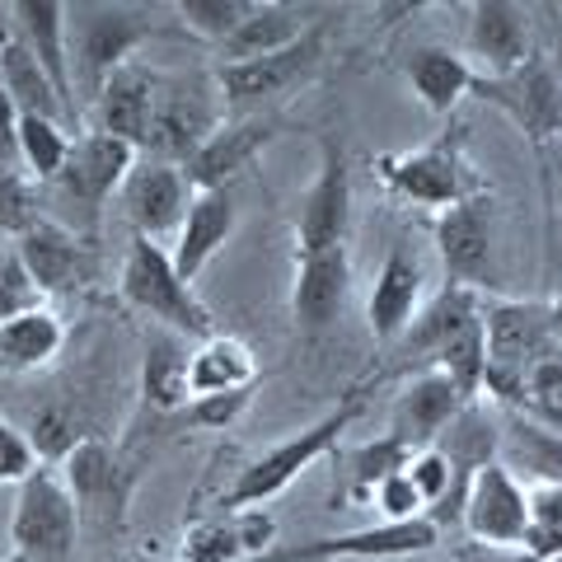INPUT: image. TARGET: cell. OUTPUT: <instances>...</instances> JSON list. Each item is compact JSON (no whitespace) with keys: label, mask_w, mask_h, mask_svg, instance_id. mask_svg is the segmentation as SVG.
<instances>
[{"label":"cell","mask_w":562,"mask_h":562,"mask_svg":"<svg viewBox=\"0 0 562 562\" xmlns=\"http://www.w3.org/2000/svg\"><path fill=\"white\" fill-rule=\"evenodd\" d=\"M188 361H192V347L179 333L155 328L146 338V351H140V394H146L150 408L179 413L192 403L188 398Z\"/></svg>","instance_id":"obj_32"},{"label":"cell","mask_w":562,"mask_h":562,"mask_svg":"<svg viewBox=\"0 0 562 562\" xmlns=\"http://www.w3.org/2000/svg\"><path fill=\"white\" fill-rule=\"evenodd\" d=\"M473 99L502 109L520 127V136L539 150L553 136H562V76L539 57H530L512 76H479L473 80Z\"/></svg>","instance_id":"obj_11"},{"label":"cell","mask_w":562,"mask_h":562,"mask_svg":"<svg viewBox=\"0 0 562 562\" xmlns=\"http://www.w3.org/2000/svg\"><path fill=\"white\" fill-rule=\"evenodd\" d=\"M549 328H553V342H562V291L549 301Z\"/></svg>","instance_id":"obj_48"},{"label":"cell","mask_w":562,"mask_h":562,"mask_svg":"<svg viewBox=\"0 0 562 562\" xmlns=\"http://www.w3.org/2000/svg\"><path fill=\"white\" fill-rule=\"evenodd\" d=\"M473 80H479L473 61L450 47H417L408 61V85L431 117H450L454 103L473 94Z\"/></svg>","instance_id":"obj_31"},{"label":"cell","mask_w":562,"mask_h":562,"mask_svg":"<svg viewBox=\"0 0 562 562\" xmlns=\"http://www.w3.org/2000/svg\"><path fill=\"white\" fill-rule=\"evenodd\" d=\"M375 179L384 183V192L398 202L413 206H460L469 198H483L487 183L473 173V165L464 160V136H441L422 150H398V155H380L375 160Z\"/></svg>","instance_id":"obj_6"},{"label":"cell","mask_w":562,"mask_h":562,"mask_svg":"<svg viewBox=\"0 0 562 562\" xmlns=\"http://www.w3.org/2000/svg\"><path fill=\"white\" fill-rule=\"evenodd\" d=\"M192 206V183L183 165H169V160H140L132 169V179L122 183V211H127L132 231L140 239H155L165 244L179 235V225Z\"/></svg>","instance_id":"obj_17"},{"label":"cell","mask_w":562,"mask_h":562,"mask_svg":"<svg viewBox=\"0 0 562 562\" xmlns=\"http://www.w3.org/2000/svg\"><path fill=\"white\" fill-rule=\"evenodd\" d=\"M117 291L132 310H140L146 319H155L160 328L179 333V338H198L206 342L216 333V319L211 310L198 301V291L188 286L173 268V254L155 239H140L132 235L127 254H122V268H117Z\"/></svg>","instance_id":"obj_3"},{"label":"cell","mask_w":562,"mask_h":562,"mask_svg":"<svg viewBox=\"0 0 562 562\" xmlns=\"http://www.w3.org/2000/svg\"><path fill=\"white\" fill-rule=\"evenodd\" d=\"M324 160L319 173L301 202V221H295V254H324L347 244V225H351V169L347 155L333 136H324Z\"/></svg>","instance_id":"obj_16"},{"label":"cell","mask_w":562,"mask_h":562,"mask_svg":"<svg viewBox=\"0 0 562 562\" xmlns=\"http://www.w3.org/2000/svg\"><path fill=\"white\" fill-rule=\"evenodd\" d=\"M43 464H38V450H33V436L24 427H14L10 417H0V483L20 487Z\"/></svg>","instance_id":"obj_43"},{"label":"cell","mask_w":562,"mask_h":562,"mask_svg":"<svg viewBox=\"0 0 562 562\" xmlns=\"http://www.w3.org/2000/svg\"><path fill=\"white\" fill-rule=\"evenodd\" d=\"M460 525L479 549H492V553L520 549L525 553V539H530V492H525V483L502 460H492L469 479Z\"/></svg>","instance_id":"obj_10"},{"label":"cell","mask_w":562,"mask_h":562,"mask_svg":"<svg viewBox=\"0 0 562 562\" xmlns=\"http://www.w3.org/2000/svg\"><path fill=\"white\" fill-rule=\"evenodd\" d=\"M14 254H20V262L33 277V286H38L43 295H70V291H80V286L94 281L90 244L70 231V225L52 221V216H43L29 235L14 239Z\"/></svg>","instance_id":"obj_19"},{"label":"cell","mask_w":562,"mask_h":562,"mask_svg":"<svg viewBox=\"0 0 562 562\" xmlns=\"http://www.w3.org/2000/svg\"><path fill=\"white\" fill-rule=\"evenodd\" d=\"M43 221L38 211V183L20 165H0V235L20 239Z\"/></svg>","instance_id":"obj_40"},{"label":"cell","mask_w":562,"mask_h":562,"mask_svg":"<svg viewBox=\"0 0 562 562\" xmlns=\"http://www.w3.org/2000/svg\"><path fill=\"white\" fill-rule=\"evenodd\" d=\"M422 291H427V272L408 249H390L375 272L371 301H366V324H371L375 342H403L422 314Z\"/></svg>","instance_id":"obj_25"},{"label":"cell","mask_w":562,"mask_h":562,"mask_svg":"<svg viewBox=\"0 0 562 562\" xmlns=\"http://www.w3.org/2000/svg\"><path fill=\"white\" fill-rule=\"evenodd\" d=\"M0 85H5V94L14 99L20 117H52V122H66L70 127V113H66L61 94L52 90V80L38 66V57L14 38V29L0 38Z\"/></svg>","instance_id":"obj_33"},{"label":"cell","mask_w":562,"mask_h":562,"mask_svg":"<svg viewBox=\"0 0 562 562\" xmlns=\"http://www.w3.org/2000/svg\"><path fill=\"white\" fill-rule=\"evenodd\" d=\"M281 136L277 113H239L225 117L216 132L202 140V150L183 165L192 192H225L244 169H254V160Z\"/></svg>","instance_id":"obj_13"},{"label":"cell","mask_w":562,"mask_h":562,"mask_svg":"<svg viewBox=\"0 0 562 562\" xmlns=\"http://www.w3.org/2000/svg\"><path fill=\"white\" fill-rule=\"evenodd\" d=\"M5 562H24V558H20V553H10V558H5Z\"/></svg>","instance_id":"obj_49"},{"label":"cell","mask_w":562,"mask_h":562,"mask_svg":"<svg viewBox=\"0 0 562 562\" xmlns=\"http://www.w3.org/2000/svg\"><path fill=\"white\" fill-rule=\"evenodd\" d=\"M520 417L539 422L543 431L562 436V357L539 361L530 371V384H525V403H520Z\"/></svg>","instance_id":"obj_41"},{"label":"cell","mask_w":562,"mask_h":562,"mask_svg":"<svg viewBox=\"0 0 562 562\" xmlns=\"http://www.w3.org/2000/svg\"><path fill=\"white\" fill-rule=\"evenodd\" d=\"M525 492H530L525 562H562V487L558 483H525Z\"/></svg>","instance_id":"obj_38"},{"label":"cell","mask_w":562,"mask_h":562,"mask_svg":"<svg viewBox=\"0 0 562 562\" xmlns=\"http://www.w3.org/2000/svg\"><path fill=\"white\" fill-rule=\"evenodd\" d=\"M351 291V254L347 244L324 254H295L291 277V319L301 333H324L342 314Z\"/></svg>","instance_id":"obj_22"},{"label":"cell","mask_w":562,"mask_h":562,"mask_svg":"<svg viewBox=\"0 0 562 562\" xmlns=\"http://www.w3.org/2000/svg\"><path fill=\"white\" fill-rule=\"evenodd\" d=\"M464 403H473V398H464V390L446 371H417L394 394L390 427H384V436H394V441L408 446L413 454L417 450H431L446 436L450 422L460 417Z\"/></svg>","instance_id":"obj_18"},{"label":"cell","mask_w":562,"mask_h":562,"mask_svg":"<svg viewBox=\"0 0 562 562\" xmlns=\"http://www.w3.org/2000/svg\"><path fill=\"white\" fill-rule=\"evenodd\" d=\"M235 221H239V211H235L231 192H192V206H188L179 235H173V249H169L173 268H179L188 286L202 277L206 262L225 249V239L235 235Z\"/></svg>","instance_id":"obj_27"},{"label":"cell","mask_w":562,"mask_h":562,"mask_svg":"<svg viewBox=\"0 0 562 562\" xmlns=\"http://www.w3.org/2000/svg\"><path fill=\"white\" fill-rule=\"evenodd\" d=\"M272 549L277 516L268 506H244V512H216L211 520H198L173 562H262Z\"/></svg>","instance_id":"obj_20"},{"label":"cell","mask_w":562,"mask_h":562,"mask_svg":"<svg viewBox=\"0 0 562 562\" xmlns=\"http://www.w3.org/2000/svg\"><path fill=\"white\" fill-rule=\"evenodd\" d=\"M371 502H375L380 520H417V516H427V502H422V492L413 487L408 469H398L394 479H384Z\"/></svg>","instance_id":"obj_45"},{"label":"cell","mask_w":562,"mask_h":562,"mask_svg":"<svg viewBox=\"0 0 562 562\" xmlns=\"http://www.w3.org/2000/svg\"><path fill=\"white\" fill-rule=\"evenodd\" d=\"M80 506L70 497L61 469H38L20 483L10 516V543L24 562H70L80 539Z\"/></svg>","instance_id":"obj_7"},{"label":"cell","mask_w":562,"mask_h":562,"mask_svg":"<svg viewBox=\"0 0 562 562\" xmlns=\"http://www.w3.org/2000/svg\"><path fill=\"white\" fill-rule=\"evenodd\" d=\"M258 384L254 347L235 333H211L192 347L188 361V398H216V394H249Z\"/></svg>","instance_id":"obj_28"},{"label":"cell","mask_w":562,"mask_h":562,"mask_svg":"<svg viewBox=\"0 0 562 562\" xmlns=\"http://www.w3.org/2000/svg\"><path fill=\"white\" fill-rule=\"evenodd\" d=\"M314 24H319V20H310V10H305V5L258 0L249 20L235 29V38L216 47V52H221V66H231V61H254V57H272V52L291 47V43H301Z\"/></svg>","instance_id":"obj_30"},{"label":"cell","mask_w":562,"mask_h":562,"mask_svg":"<svg viewBox=\"0 0 562 562\" xmlns=\"http://www.w3.org/2000/svg\"><path fill=\"white\" fill-rule=\"evenodd\" d=\"M0 562H5V558H0Z\"/></svg>","instance_id":"obj_51"},{"label":"cell","mask_w":562,"mask_h":562,"mask_svg":"<svg viewBox=\"0 0 562 562\" xmlns=\"http://www.w3.org/2000/svg\"><path fill=\"white\" fill-rule=\"evenodd\" d=\"M254 403V390L249 394H216V398H192L188 403V422L192 427H231V422Z\"/></svg>","instance_id":"obj_46"},{"label":"cell","mask_w":562,"mask_h":562,"mask_svg":"<svg viewBox=\"0 0 562 562\" xmlns=\"http://www.w3.org/2000/svg\"><path fill=\"white\" fill-rule=\"evenodd\" d=\"M436 543H441V525H436L431 516H417V520H380V525H366V530L286 543V549H272L262 562H342V558L380 562V558L431 553Z\"/></svg>","instance_id":"obj_12"},{"label":"cell","mask_w":562,"mask_h":562,"mask_svg":"<svg viewBox=\"0 0 562 562\" xmlns=\"http://www.w3.org/2000/svg\"><path fill=\"white\" fill-rule=\"evenodd\" d=\"M483 338H487V371L479 398L520 413L530 371L539 361H549L558 347L549 328V305L516 301V295H483Z\"/></svg>","instance_id":"obj_2"},{"label":"cell","mask_w":562,"mask_h":562,"mask_svg":"<svg viewBox=\"0 0 562 562\" xmlns=\"http://www.w3.org/2000/svg\"><path fill=\"white\" fill-rule=\"evenodd\" d=\"M0 165H20V109L0 85Z\"/></svg>","instance_id":"obj_47"},{"label":"cell","mask_w":562,"mask_h":562,"mask_svg":"<svg viewBox=\"0 0 562 562\" xmlns=\"http://www.w3.org/2000/svg\"><path fill=\"white\" fill-rule=\"evenodd\" d=\"M502 464L520 483H558L562 487V436L543 431L530 417H512L502 427Z\"/></svg>","instance_id":"obj_35"},{"label":"cell","mask_w":562,"mask_h":562,"mask_svg":"<svg viewBox=\"0 0 562 562\" xmlns=\"http://www.w3.org/2000/svg\"><path fill=\"white\" fill-rule=\"evenodd\" d=\"M10 29L38 57L52 90L61 94L70 122H76L80 109H76V70H70V5H61V0H14Z\"/></svg>","instance_id":"obj_21"},{"label":"cell","mask_w":562,"mask_h":562,"mask_svg":"<svg viewBox=\"0 0 562 562\" xmlns=\"http://www.w3.org/2000/svg\"><path fill=\"white\" fill-rule=\"evenodd\" d=\"M403 347L422 357V371H446L464 390V398L483 394L487 371V338H483V291L446 281L431 295L413 328L403 333Z\"/></svg>","instance_id":"obj_1"},{"label":"cell","mask_w":562,"mask_h":562,"mask_svg":"<svg viewBox=\"0 0 562 562\" xmlns=\"http://www.w3.org/2000/svg\"><path fill=\"white\" fill-rule=\"evenodd\" d=\"M155 103H160V76L146 66H122L117 76L103 85L94 109V132H109L117 140H132L136 150L150 146V122H155Z\"/></svg>","instance_id":"obj_26"},{"label":"cell","mask_w":562,"mask_h":562,"mask_svg":"<svg viewBox=\"0 0 562 562\" xmlns=\"http://www.w3.org/2000/svg\"><path fill=\"white\" fill-rule=\"evenodd\" d=\"M155 38L150 10L136 5H70V70L85 99H99L122 66H132L136 47Z\"/></svg>","instance_id":"obj_5"},{"label":"cell","mask_w":562,"mask_h":562,"mask_svg":"<svg viewBox=\"0 0 562 562\" xmlns=\"http://www.w3.org/2000/svg\"><path fill=\"white\" fill-rule=\"evenodd\" d=\"M33 305H43V291L33 286V277L20 262V254H0V324L33 310Z\"/></svg>","instance_id":"obj_44"},{"label":"cell","mask_w":562,"mask_h":562,"mask_svg":"<svg viewBox=\"0 0 562 562\" xmlns=\"http://www.w3.org/2000/svg\"><path fill=\"white\" fill-rule=\"evenodd\" d=\"M436 450L454 464V479H460V497L469 492V479L479 473L483 464L502 460V427L492 422V413L483 408V398H473L460 408V417L446 427V436L436 441Z\"/></svg>","instance_id":"obj_34"},{"label":"cell","mask_w":562,"mask_h":562,"mask_svg":"<svg viewBox=\"0 0 562 562\" xmlns=\"http://www.w3.org/2000/svg\"><path fill=\"white\" fill-rule=\"evenodd\" d=\"M469 57L479 76H512L530 61V14L512 0L469 5Z\"/></svg>","instance_id":"obj_24"},{"label":"cell","mask_w":562,"mask_h":562,"mask_svg":"<svg viewBox=\"0 0 562 562\" xmlns=\"http://www.w3.org/2000/svg\"><path fill=\"white\" fill-rule=\"evenodd\" d=\"M324 57V24H314L301 43L272 52V57H254V61H231L216 66V85L221 109H231V117L239 113H272L277 99H286L295 85H301Z\"/></svg>","instance_id":"obj_8"},{"label":"cell","mask_w":562,"mask_h":562,"mask_svg":"<svg viewBox=\"0 0 562 562\" xmlns=\"http://www.w3.org/2000/svg\"><path fill=\"white\" fill-rule=\"evenodd\" d=\"M441 562H460V558H441Z\"/></svg>","instance_id":"obj_50"},{"label":"cell","mask_w":562,"mask_h":562,"mask_svg":"<svg viewBox=\"0 0 562 562\" xmlns=\"http://www.w3.org/2000/svg\"><path fill=\"white\" fill-rule=\"evenodd\" d=\"M408 460H413V450L398 446L394 436H375V441L357 446L342 464V487L333 492V512H338V502L342 506H366L380 492L384 479H394L398 469H408Z\"/></svg>","instance_id":"obj_36"},{"label":"cell","mask_w":562,"mask_h":562,"mask_svg":"<svg viewBox=\"0 0 562 562\" xmlns=\"http://www.w3.org/2000/svg\"><path fill=\"white\" fill-rule=\"evenodd\" d=\"M70 146H76V136H70L66 122L20 117V165L33 183H43V188L57 183V173L70 160Z\"/></svg>","instance_id":"obj_37"},{"label":"cell","mask_w":562,"mask_h":562,"mask_svg":"<svg viewBox=\"0 0 562 562\" xmlns=\"http://www.w3.org/2000/svg\"><path fill=\"white\" fill-rule=\"evenodd\" d=\"M61 479L76 497L80 516L94 520L99 530H122V516H127V497H132V473L117 464V454L109 450V441L99 436H85V441L57 464Z\"/></svg>","instance_id":"obj_15"},{"label":"cell","mask_w":562,"mask_h":562,"mask_svg":"<svg viewBox=\"0 0 562 562\" xmlns=\"http://www.w3.org/2000/svg\"><path fill=\"white\" fill-rule=\"evenodd\" d=\"M140 165V150L132 140H117L109 132H85L76 136V146H70V160L66 169L57 173V202L80 211L85 225L99 221V211L109 206L113 192H122V183L132 179V169Z\"/></svg>","instance_id":"obj_9"},{"label":"cell","mask_w":562,"mask_h":562,"mask_svg":"<svg viewBox=\"0 0 562 562\" xmlns=\"http://www.w3.org/2000/svg\"><path fill=\"white\" fill-rule=\"evenodd\" d=\"M216 127H221V117L211 113V103H206V94L198 90V85L160 80V103H155L150 146L146 150H155V160L188 165Z\"/></svg>","instance_id":"obj_23"},{"label":"cell","mask_w":562,"mask_h":562,"mask_svg":"<svg viewBox=\"0 0 562 562\" xmlns=\"http://www.w3.org/2000/svg\"><path fill=\"white\" fill-rule=\"evenodd\" d=\"M361 394H347L338 408L333 413H324L314 427H305V431H295V436H286V441H277L268 454H258L254 464H244L239 469V479L221 492V512H244V506H268L277 492H286L301 473L310 469V464H319L324 454H333L338 450V441L351 431V422L361 417Z\"/></svg>","instance_id":"obj_4"},{"label":"cell","mask_w":562,"mask_h":562,"mask_svg":"<svg viewBox=\"0 0 562 562\" xmlns=\"http://www.w3.org/2000/svg\"><path fill=\"white\" fill-rule=\"evenodd\" d=\"M520 562H525V558H520Z\"/></svg>","instance_id":"obj_52"},{"label":"cell","mask_w":562,"mask_h":562,"mask_svg":"<svg viewBox=\"0 0 562 562\" xmlns=\"http://www.w3.org/2000/svg\"><path fill=\"white\" fill-rule=\"evenodd\" d=\"M254 5L258 0H179L173 14H179V24L188 33H198V38L211 47H221V43L235 38V29L249 20Z\"/></svg>","instance_id":"obj_39"},{"label":"cell","mask_w":562,"mask_h":562,"mask_svg":"<svg viewBox=\"0 0 562 562\" xmlns=\"http://www.w3.org/2000/svg\"><path fill=\"white\" fill-rule=\"evenodd\" d=\"M431 239H436V254H441L450 281L487 295V286L497 281V258H492V198L487 192L460 202V206L436 211Z\"/></svg>","instance_id":"obj_14"},{"label":"cell","mask_w":562,"mask_h":562,"mask_svg":"<svg viewBox=\"0 0 562 562\" xmlns=\"http://www.w3.org/2000/svg\"><path fill=\"white\" fill-rule=\"evenodd\" d=\"M66 347V324L47 301L0 324V371L5 375H33L47 371Z\"/></svg>","instance_id":"obj_29"},{"label":"cell","mask_w":562,"mask_h":562,"mask_svg":"<svg viewBox=\"0 0 562 562\" xmlns=\"http://www.w3.org/2000/svg\"><path fill=\"white\" fill-rule=\"evenodd\" d=\"M33 450H38V460H52L61 464L70 450L85 441V431H76V413L66 408V403H47V408L33 417Z\"/></svg>","instance_id":"obj_42"}]
</instances>
